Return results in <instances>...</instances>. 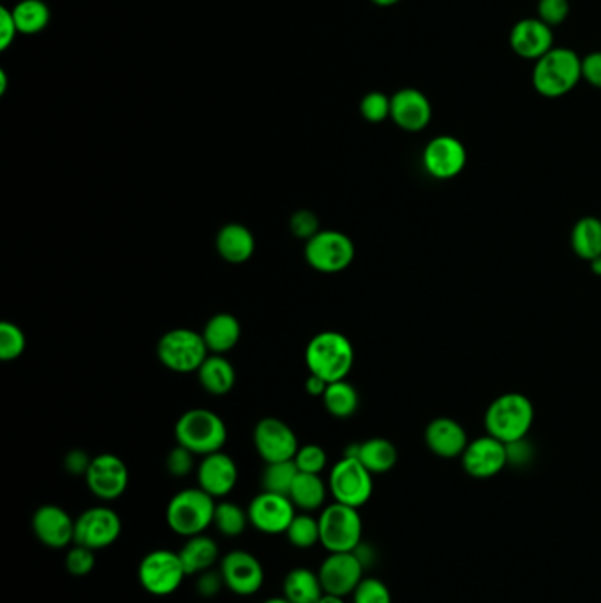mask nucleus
Masks as SVG:
<instances>
[{"label":"nucleus","instance_id":"obj_1","mask_svg":"<svg viewBox=\"0 0 601 603\" xmlns=\"http://www.w3.org/2000/svg\"><path fill=\"white\" fill-rule=\"evenodd\" d=\"M305 364L309 373L320 376L327 383L346 380L355 364L353 344L341 332H320L305 348Z\"/></svg>","mask_w":601,"mask_h":603},{"label":"nucleus","instance_id":"obj_2","mask_svg":"<svg viewBox=\"0 0 601 603\" xmlns=\"http://www.w3.org/2000/svg\"><path fill=\"white\" fill-rule=\"evenodd\" d=\"M533 87L540 96L557 99L572 92L582 80V59L570 48H552L533 67Z\"/></svg>","mask_w":601,"mask_h":603},{"label":"nucleus","instance_id":"obj_3","mask_svg":"<svg viewBox=\"0 0 601 603\" xmlns=\"http://www.w3.org/2000/svg\"><path fill=\"white\" fill-rule=\"evenodd\" d=\"M175 440L177 445L191 450L194 455L205 457L223 450L228 440V427L214 411L194 408L182 413L177 420Z\"/></svg>","mask_w":601,"mask_h":603},{"label":"nucleus","instance_id":"obj_4","mask_svg":"<svg viewBox=\"0 0 601 603\" xmlns=\"http://www.w3.org/2000/svg\"><path fill=\"white\" fill-rule=\"evenodd\" d=\"M216 499L200 489L191 487L177 492L166 507V524L182 538L201 535L214 524Z\"/></svg>","mask_w":601,"mask_h":603},{"label":"nucleus","instance_id":"obj_5","mask_svg":"<svg viewBox=\"0 0 601 603\" xmlns=\"http://www.w3.org/2000/svg\"><path fill=\"white\" fill-rule=\"evenodd\" d=\"M535 422L533 402L522 394H505L494 399L485 413V427L490 436L505 445L522 441Z\"/></svg>","mask_w":601,"mask_h":603},{"label":"nucleus","instance_id":"obj_6","mask_svg":"<svg viewBox=\"0 0 601 603\" xmlns=\"http://www.w3.org/2000/svg\"><path fill=\"white\" fill-rule=\"evenodd\" d=\"M210 351L203 335L191 328H173L159 339L157 358L173 373H198Z\"/></svg>","mask_w":601,"mask_h":603},{"label":"nucleus","instance_id":"obj_7","mask_svg":"<svg viewBox=\"0 0 601 603\" xmlns=\"http://www.w3.org/2000/svg\"><path fill=\"white\" fill-rule=\"evenodd\" d=\"M320 544L328 552H353L362 544L364 524L358 508L332 503L321 510Z\"/></svg>","mask_w":601,"mask_h":603},{"label":"nucleus","instance_id":"obj_8","mask_svg":"<svg viewBox=\"0 0 601 603\" xmlns=\"http://www.w3.org/2000/svg\"><path fill=\"white\" fill-rule=\"evenodd\" d=\"M186 568L180 561L179 552L156 549L145 554L138 566V581L149 595L170 596L186 579Z\"/></svg>","mask_w":601,"mask_h":603},{"label":"nucleus","instance_id":"obj_9","mask_svg":"<svg viewBox=\"0 0 601 603\" xmlns=\"http://www.w3.org/2000/svg\"><path fill=\"white\" fill-rule=\"evenodd\" d=\"M328 491L337 503L362 508L374 491L372 473L355 457H342L330 469Z\"/></svg>","mask_w":601,"mask_h":603},{"label":"nucleus","instance_id":"obj_10","mask_svg":"<svg viewBox=\"0 0 601 603\" xmlns=\"http://www.w3.org/2000/svg\"><path fill=\"white\" fill-rule=\"evenodd\" d=\"M304 256L321 274H339L355 260V244L342 231L321 230L305 242Z\"/></svg>","mask_w":601,"mask_h":603},{"label":"nucleus","instance_id":"obj_11","mask_svg":"<svg viewBox=\"0 0 601 603\" xmlns=\"http://www.w3.org/2000/svg\"><path fill=\"white\" fill-rule=\"evenodd\" d=\"M122 533L120 515L108 507H92L76 517L75 544L101 551L115 544Z\"/></svg>","mask_w":601,"mask_h":603},{"label":"nucleus","instance_id":"obj_12","mask_svg":"<svg viewBox=\"0 0 601 603\" xmlns=\"http://www.w3.org/2000/svg\"><path fill=\"white\" fill-rule=\"evenodd\" d=\"M85 482L97 499L115 501L129 487V469L119 455L99 454L92 457Z\"/></svg>","mask_w":601,"mask_h":603},{"label":"nucleus","instance_id":"obj_13","mask_svg":"<svg viewBox=\"0 0 601 603\" xmlns=\"http://www.w3.org/2000/svg\"><path fill=\"white\" fill-rule=\"evenodd\" d=\"M251 526L265 535H281L286 533L291 521L297 515V507L290 496H282L275 492L263 491L254 496L247 507Z\"/></svg>","mask_w":601,"mask_h":603},{"label":"nucleus","instance_id":"obj_14","mask_svg":"<svg viewBox=\"0 0 601 603\" xmlns=\"http://www.w3.org/2000/svg\"><path fill=\"white\" fill-rule=\"evenodd\" d=\"M254 447L261 459L268 462L293 461L300 443L290 425L279 418H263L254 427Z\"/></svg>","mask_w":601,"mask_h":603},{"label":"nucleus","instance_id":"obj_15","mask_svg":"<svg viewBox=\"0 0 601 603\" xmlns=\"http://www.w3.org/2000/svg\"><path fill=\"white\" fill-rule=\"evenodd\" d=\"M365 566L357 552H328L323 559L318 575L327 593L332 595H353L358 584L364 579Z\"/></svg>","mask_w":601,"mask_h":603},{"label":"nucleus","instance_id":"obj_16","mask_svg":"<svg viewBox=\"0 0 601 603\" xmlns=\"http://www.w3.org/2000/svg\"><path fill=\"white\" fill-rule=\"evenodd\" d=\"M219 572L223 575L224 586L237 596L256 595L265 582L260 559L247 551L228 552L221 559Z\"/></svg>","mask_w":601,"mask_h":603},{"label":"nucleus","instance_id":"obj_17","mask_svg":"<svg viewBox=\"0 0 601 603\" xmlns=\"http://www.w3.org/2000/svg\"><path fill=\"white\" fill-rule=\"evenodd\" d=\"M468 163L464 143L455 136H436L423 150V166L427 173L439 180L455 179Z\"/></svg>","mask_w":601,"mask_h":603},{"label":"nucleus","instance_id":"obj_18","mask_svg":"<svg viewBox=\"0 0 601 603\" xmlns=\"http://www.w3.org/2000/svg\"><path fill=\"white\" fill-rule=\"evenodd\" d=\"M462 457V466L469 477L485 478L496 477L508 464V448L503 441L496 440L494 436H482L471 441Z\"/></svg>","mask_w":601,"mask_h":603},{"label":"nucleus","instance_id":"obj_19","mask_svg":"<svg viewBox=\"0 0 601 603\" xmlns=\"http://www.w3.org/2000/svg\"><path fill=\"white\" fill-rule=\"evenodd\" d=\"M75 521L59 505H43L32 515V531L50 549H66L75 544Z\"/></svg>","mask_w":601,"mask_h":603},{"label":"nucleus","instance_id":"obj_20","mask_svg":"<svg viewBox=\"0 0 601 603\" xmlns=\"http://www.w3.org/2000/svg\"><path fill=\"white\" fill-rule=\"evenodd\" d=\"M508 41L520 59L536 62L554 48V32L540 18H524L513 25Z\"/></svg>","mask_w":601,"mask_h":603},{"label":"nucleus","instance_id":"obj_21","mask_svg":"<svg viewBox=\"0 0 601 603\" xmlns=\"http://www.w3.org/2000/svg\"><path fill=\"white\" fill-rule=\"evenodd\" d=\"M238 482L237 462L221 452L201 457L198 464V487L212 498H226Z\"/></svg>","mask_w":601,"mask_h":603},{"label":"nucleus","instance_id":"obj_22","mask_svg":"<svg viewBox=\"0 0 601 603\" xmlns=\"http://www.w3.org/2000/svg\"><path fill=\"white\" fill-rule=\"evenodd\" d=\"M390 119L402 131L418 133L431 124L432 105L429 97L418 89H401L392 96Z\"/></svg>","mask_w":601,"mask_h":603},{"label":"nucleus","instance_id":"obj_23","mask_svg":"<svg viewBox=\"0 0 601 603\" xmlns=\"http://www.w3.org/2000/svg\"><path fill=\"white\" fill-rule=\"evenodd\" d=\"M425 443L432 454L443 459H455L464 454L469 445L468 434L452 418H436L425 429Z\"/></svg>","mask_w":601,"mask_h":603},{"label":"nucleus","instance_id":"obj_24","mask_svg":"<svg viewBox=\"0 0 601 603\" xmlns=\"http://www.w3.org/2000/svg\"><path fill=\"white\" fill-rule=\"evenodd\" d=\"M216 249L224 261L231 265H242L253 258L256 239L253 231L244 224L230 223L217 233Z\"/></svg>","mask_w":601,"mask_h":603},{"label":"nucleus","instance_id":"obj_25","mask_svg":"<svg viewBox=\"0 0 601 603\" xmlns=\"http://www.w3.org/2000/svg\"><path fill=\"white\" fill-rule=\"evenodd\" d=\"M177 552L182 565L186 568L187 577L208 572L219 561V545L212 536L205 533L186 538V544Z\"/></svg>","mask_w":601,"mask_h":603},{"label":"nucleus","instance_id":"obj_26","mask_svg":"<svg viewBox=\"0 0 601 603\" xmlns=\"http://www.w3.org/2000/svg\"><path fill=\"white\" fill-rule=\"evenodd\" d=\"M203 339L212 355H224L237 346L242 337V325L230 313L214 314L203 328Z\"/></svg>","mask_w":601,"mask_h":603},{"label":"nucleus","instance_id":"obj_27","mask_svg":"<svg viewBox=\"0 0 601 603\" xmlns=\"http://www.w3.org/2000/svg\"><path fill=\"white\" fill-rule=\"evenodd\" d=\"M198 380L208 394L226 395L235 387L237 374L228 358L210 353L198 369Z\"/></svg>","mask_w":601,"mask_h":603},{"label":"nucleus","instance_id":"obj_28","mask_svg":"<svg viewBox=\"0 0 601 603\" xmlns=\"http://www.w3.org/2000/svg\"><path fill=\"white\" fill-rule=\"evenodd\" d=\"M325 593L318 572L309 568H293L282 582V596L291 603H318Z\"/></svg>","mask_w":601,"mask_h":603},{"label":"nucleus","instance_id":"obj_29","mask_svg":"<svg viewBox=\"0 0 601 603\" xmlns=\"http://www.w3.org/2000/svg\"><path fill=\"white\" fill-rule=\"evenodd\" d=\"M327 492H330L328 484L323 482L321 475L298 473L291 487L290 499L297 510L311 514L325 505Z\"/></svg>","mask_w":601,"mask_h":603},{"label":"nucleus","instance_id":"obj_30","mask_svg":"<svg viewBox=\"0 0 601 603\" xmlns=\"http://www.w3.org/2000/svg\"><path fill=\"white\" fill-rule=\"evenodd\" d=\"M355 459L362 462L372 475H381L394 468L399 454L392 441L385 438H372L364 443H358Z\"/></svg>","mask_w":601,"mask_h":603},{"label":"nucleus","instance_id":"obj_31","mask_svg":"<svg viewBox=\"0 0 601 603\" xmlns=\"http://www.w3.org/2000/svg\"><path fill=\"white\" fill-rule=\"evenodd\" d=\"M11 11L22 36H36L50 23V8L45 0H18Z\"/></svg>","mask_w":601,"mask_h":603},{"label":"nucleus","instance_id":"obj_32","mask_svg":"<svg viewBox=\"0 0 601 603\" xmlns=\"http://www.w3.org/2000/svg\"><path fill=\"white\" fill-rule=\"evenodd\" d=\"M325 410L335 418L353 417L358 410L360 397L357 388L346 380L328 383L325 394L321 397Z\"/></svg>","mask_w":601,"mask_h":603},{"label":"nucleus","instance_id":"obj_33","mask_svg":"<svg viewBox=\"0 0 601 603\" xmlns=\"http://www.w3.org/2000/svg\"><path fill=\"white\" fill-rule=\"evenodd\" d=\"M572 247L582 260L593 261L601 256V221L598 217H582L573 226Z\"/></svg>","mask_w":601,"mask_h":603},{"label":"nucleus","instance_id":"obj_34","mask_svg":"<svg viewBox=\"0 0 601 603\" xmlns=\"http://www.w3.org/2000/svg\"><path fill=\"white\" fill-rule=\"evenodd\" d=\"M249 514L247 510L233 503V501H221L216 505V514H214V528L226 536V538H237L242 535L247 526H249Z\"/></svg>","mask_w":601,"mask_h":603},{"label":"nucleus","instance_id":"obj_35","mask_svg":"<svg viewBox=\"0 0 601 603\" xmlns=\"http://www.w3.org/2000/svg\"><path fill=\"white\" fill-rule=\"evenodd\" d=\"M298 473L300 471L295 461L268 462L261 473L263 491L290 496L291 487Z\"/></svg>","mask_w":601,"mask_h":603},{"label":"nucleus","instance_id":"obj_36","mask_svg":"<svg viewBox=\"0 0 601 603\" xmlns=\"http://www.w3.org/2000/svg\"><path fill=\"white\" fill-rule=\"evenodd\" d=\"M284 535L293 547L311 549L314 545L320 544V521L314 519L311 514L302 512L295 515V519L291 521Z\"/></svg>","mask_w":601,"mask_h":603},{"label":"nucleus","instance_id":"obj_37","mask_svg":"<svg viewBox=\"0 0 601 603\" xmlns=\"http://www.w3.org/2000/svg\"><path fill=\"white\" fill-rule=\"evenodd\" d=\"M27 348V337L23 334L22 328L11 323V321H2L0 323V358L4 362H11L23 355Z\"/></svg>","mask_w":601,"mask_h":603},{"label":"nucleus","instance_id":"obj_38","mask_svg":"<svg viewBox=\"0 0 601 603\" xmlns=\"http://www.w3.org/2000/svg\"><path fill=\"white\" fill-rule=\"evenodd\" d=\"M390 112H392V97L378 90L365 94L360 101V115L371 124H379L390 119Z\"/></svg>","mask_w":601,"mask_h":603},{"label":"nucleus","instance_id":"obj_39","mask_svg":"<svg viewBox=\"0 0 601 603\" xmlns=\"http://www.w3.org/2000/svg\"><path fill=\"white\" fill-rule=\"evenodd\" d=\"M64 565L67 574L73 577H87L96 566V551H92L85 545L73 544L71 549H67Z\"/></svg>","mask_w":601,"mask_h":603},{"label":"nucleus","instance_id":"obj_40","mask_svg":"<svg viewBox=\"0 0 601 603\" xmlns=\"http://www.w3.org/2000/svg\"><path fill=\"white\" fill-rule=\"evenodd\" d=\"M293 461L297 464L300 473L321 475L327 468L328 455L325 448L320 447V445H304V447L298 448Z\"/></svg>","mask_w":601,"mask_h":603},{"label":"nucleus","instance_id":"obj_41","mask_svg":"<svg viewBox=\"0 0 601 603\" xmlns=\"http://www.w3.org/2000/svg\"><path fill=\"white\" fill-rule=\"evenodd\" d=\"M353 603H392V593L385 582L364 577L353 593Z\"/></svg>","mask_w":601,"mask_h":603},{"label":"nucleus","instance_id":"obj_42","mask_svg":"<svg viewBox=\"0 0 601 603\" xmlns=\"http://www.w3.org/2000/svg\"><path fill=\"white\" fill-rule=\"evenodd\" d=\"M538 16L549 27H557L570 15V2L568 0H538L536 6Z\"/></svg>","mask_w":601,"mask_h":603},{"label":"nucleus","instance_id":"obj_43","mask_svg":"<svg viewBox=\"0 0 601 603\" xmlns=\"http://www.w3.org/2000/svg\"><path fill=\"white\" fill-rule=\"evenodd\" d=\"M290 230L297 239L307 242L320 230V221L311 210H298L290 219Z\"/></svg>","mask_w":601,"mask_h":603},{"label":"nucleus","instance_id":"obj_44","mask_svg":"<svg viewBox=\"0 0 601 603\" xmlns=\"http://www.w3.org/2000/svg\"><path fill=\"white\" fill-rule=\"evenodd\" d=\"M166 469L173 477H187L194 469L193 452L177 445L166 457Z\"/></svg>","mask_w":601,"mask_h":603},{"label":"nucleus","instance_id":"obj_45","mask_svg":"<svg viewBox=\"0 0 601 603\" xmlns=\"http://www.w3.org/2000/svg\"><path fill=\"white\" fill-rule=\"evenodd\" d=\"M18 27H16L13 11L2 6L0 8V52H8L11 46L15 45L18 38Z\"/></svg>","mask_w":601,"mask_h":603},{"label":"nucleus","instance_id":"obj_46","mask_svg":"<svg viewBox=\"0 0 601 603\" xmlns=\"http://www.w3.org/2000/svg\"><path fill=\"white\" fill-rule=\"evenodd\" d=\"M224 588L223 575L219 570H208L203 574L198 575V581H196V591L198 595L203 598H212V596L219 595V591Z\"/></svg>","mask_w":601,"mask_h":603},{"label":"nucleus","instance_id":"obj_47","mask_svg":"<svg viewBox=\"0 0 601 603\" xmlns=\"http://www.w3.org/2000/svg\"><path fill=\"white\" fill-rule=\"evenodd\" d=\"M582 80L601 90V52H593L582 59Z\"/></svg>","mask_w":601,"mask_h":603},{"label":"nucleus","instance_id":"obj_48","mask_svg":"<svg viewBox=\"0 0 601 603\" xmlns=\"http://www.w3.org/2000/svg\"><path fill=\"white\" fill-rule=\"evenodd\" d=\"M90 462H92V457H89L87 452L71 450L64 459V468H66L67 473H71L75 477H85L87 471H89Z\"/></svg>","mask_w":601,"mask_h":603},{"label":"nucleus","instance_id":"obj_49","mask_svg":"<svg viewBox=\"0 0 601 603\" xmlns=\"http://www.w3.org/2000/svg\"><path fill=\"white\" fill-rule=\"evenodd\" d=\"M327 387V381L320 378V376H316V374L309 373V378L305 380V390H307V394L314 395V397H323Z\"/></svg>","mask_w":601,"mask_h":603},{"label":"nucleus","instance_id":"obj_50","mask_svg":"<svg viewBox=\"0 0 601 603\" xmlns=\"http://www.w3.org/2000/svg\"><path fill=\"white\" fill-rule=\"evenodd\" d=\"M318 603H346L344 602V596L332 595V593H323Z\"/></svg>","mask_w":601,"mask_h":603},{"label":"nucleus","instance_id":"obj_51","mask_svg":"<svg viewBox=\"0 0 601 603\" xmlns=\"http://www.w3.org/2000/svg\"><path fill=\"white\" fill-rule=\"evenodd\" d=\"M8 90V73L6 69H0V96H4Z\"/></svg>","mask_w":601,"mask_h":603},{"label":"nucleus","instance_id":"obj_52","mask_svg":"<svg viewBox=\"0 0 601 603\" xmlns=\"http://www.w3.org/2000/svg\"><path fill=\"white\" fill-rule=\"evenodd\" d=\"M371 2L379 6V8H392V6L399 4L402 0H371Z\"/></svg>","mask_w":601,"mask_h":603},{"label":"nucleus","instance_id":"obj_53","mask_svg":"<svg viewBox=\"0 0 601 603\" xmlns=\"http://www.w3.org/2000/svg\"><path fill=\"white\" fill-rule=\"evenodd\" d=\"M591 268H593V272L596 276H601V256H598V258H594V260L591 261Z\"/></svg>","mask_w":601,"mask_h":603},{"label":"nucleus","instance_id":"obj_54","mask_svg":"<svg viewBox=\"0 0 601 603\" xmlns=\"http://www.w3.org/2000/svg\"><path fill=\"white\" fill-rule=\"evenodd\" d=\"M263 603H291L286 596H272V598H268Z\"/></svg>","mask_w":601,"mask_h":603}]
</instances>
